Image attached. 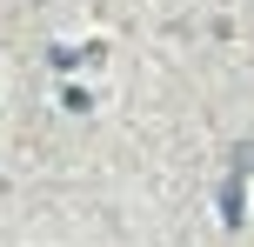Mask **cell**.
Segmentation results:
<instances>
[{"mask_svg": "<svg viewBox=\"0 0 254 247\" xmlns=\"http://www.w3.org/2000/svg\"><path fill=\"white\" fill-rule=\"evenodd\" d=\"M221 221L241 227V181H228V194H221Z\"/></svg>", "mask_w": 254, "mask_h": 247, "instance_id": "obj_1", "label": "cell"}]
</instances>
